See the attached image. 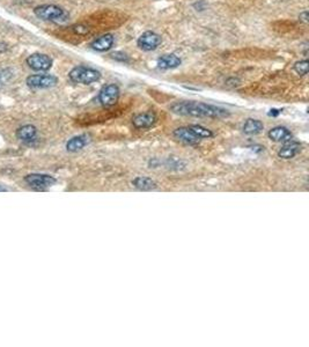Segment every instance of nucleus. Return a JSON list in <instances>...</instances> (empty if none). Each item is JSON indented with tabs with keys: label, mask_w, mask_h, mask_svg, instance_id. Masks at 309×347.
<instances>
[{
	"label": "nucleus",
	"mask_w": 309,
	"mask_h": 347,
	"mask_svg": "<svg viewBox=\"0 0 309 347\" xmlns=\"http://www.w3.org/2000/svg\"><path fill=\"white\" fill-rule=\"evenodd\" d=\"M170 110L176 115L191 116V117H207V118H225L229 116L228 110L220 107L207 105L203 102L183 101L176 102L170 107Z\"/></svg>",
	"instance_id": "obj_1"
},
{
	"label": "nucleus",
	"mask_w": 309,
	"mask_h": 347,
	"mask_svg": "<svg viewBox=\"0 0 309 347\" xmlns=\"http://www.w3.org/2000/svg\"><path fill=\"white\" fill-rule=\"evenodd\" d=\"M70 79L75 84L91 85L101 79V73L98 70L86 66H77L69 73Z\"/></svg>",
	"instance_id": "obj_2"
},
{
	"label": "nucleus",
	"mask_w": 309,
	"mask_h": 347,
	"mask_svg": "<svg viewBox=\"0 0 309 347\" xmlns=\"http://www.w3.org/2000/svg\"><path fill=\"white\" fill-rule=\"evenodd\" d=\"M35 15L44 21H64L67 14L62 7L56 5H41L34 9Z\"/></svg>",
	"instance_id": "obj_3"
},
{
	"label": "nucleus",
	"mask_w": 309,
	"mask_h": 347,
	"mask_svg": "<svg viewBox=\"0 0 309 347\" xmlns=\"http://www.w3.org/2000/svg\"><path fill=\"white\" fill-rule=\"evenodd\" d=\"M121 91L120 87L115 84H109L100 91L99 93V102L101 103L103 107L106 108H110L116 105L118 102V99H120Z\"/></svg>",
	"instance_id": "obj_4"
},
{
	"label": "nucleus",
	"mask_w": 309,
	"mask_h": 347,
	"mask_svg": "<svg viewBox=\"0 0 309 347\" xmlns=\"http://www.w3.org/2000/svg\"><path fill=\"white\" fill-rule=\"evenodd\" d=\"M28 87L34 89H45L55 87L58 82V79L51 74H33L27 78Z\"/></svg>",
	"instance_id": "obj_5"
},
{
	"label": "nucleus",
	"mask_w": 309,
	"mask_h": 347,
	"mask_svg": "<svg viewBox=\"0 0 309 347\" xmlns=\"http://www.w3.org/2000/svg\"><path fill=\"white\" fill-rule=\"evenodd\" d=\"M24 181L30 188L37 189V190L52 187L57 182L55 177L46 174H29L24 177Z\"/></svg>",
	"instance_id": "obj_6"
},
{
	"label": "nucleus",
	"mask_w": 309,
	"mask_h": 347,
	"mask_svg": "<svg viewBox=\"0 0 309 347\" xmlns=\"http://www.w3.org/2000/svg\"><path fill=\"white\" fill-rule=\"evenodd\" d=\"M161 43H162V37L154 31H145L140 35L137 41L138 46L144 51H153L157 49Z\"/></svg>",
	"instance_id": "obj_7"
},
{
	"label": "nucleus",
	"mask_w": 309,
	"mask_h": 347,
	"mask_svg": "<svg viewBox=\"0 0 309 347\" xmlns=\"http://www.w3.org/2000/svg\"><path fill=\"white\" fill-rule=\"evenodd\" d=\"M27 64L31 70L44 72L49 71L52 66V59L44 53H34L27 58Z\"/></svg>",
	"instance_id": "obj_8"
},
{
	"label": "nucleus",
	"mask_w": 309,
	"mask_h": 347,
	"mask_svg": "<svg viewBox=\"0 0 309 347\" xmlns=\"http://www.w3.org/2000/svg\"><path fill=\"white\" fill-rule=\"evenodd\" d=\"M156 115L152 112L138 114L132 118V125L138 130H145V128L152 127L156 123Z\"/></svg>",
	"instance_id": "obj_9"
},
{
	"label": "nucleus",
	"mask_w": 309,
	"mask_h": 347,
	"mask_svg": "<svg viewBox=\"0 0 309 347\" xmlns=\"http://www.w3.org/2000/svg\"><path fill=\"white\" fill-rule=\"evenodd\" d=\"M174 137L177 140L184 142L186 145H197L200 141V139L190 130L188 126H181L172 132Z\"/></svg>",
	"instance_id": "obj_10"
},
{
	"label": "nucleus",
	"mask_w": 309,
	"mask_h": 347,
	"mask_svg": "<svg viewBox=\"0 0 309 347\" xmlns=\"http://www.w3.org/2000/svg\"><path fill=\"white\" fill-rule=\"evenodd\" d=\"M115 42V37L113 34H104L102 36L95 38L94 41L91 43V48L95 51L99 52H106L113 48Z\"/></svg>",
	"instance_id": "obj_11"
},
{
	"label": "nucleus",
	"mask_w": 309,
	"mask_h": 347,
	"mask_svg": "<svg viewBox=\"0 0 309 347\" xmlns=\"http://www.w3.org/2000/svg\"><path fill=\"white\" fill-rule=\"evenodd\" d=\"M303 148V145L298 141H287V144L283 146L278 151V156L280 159L290 160L293 159L294 156L298 155Z\"/></svg>",
	"instance_id": "obj_12"
},
{
	"label": "nucleus",
	"mask_w": 309,
	"mask_h": 347,
	"mask_svg": "<svg viewBox=\"0 0 309 347\" xmlns=\"http://www.w3.org/2000/svg\"><path fill=\"white\" fill-rule=\"evenodd\" d=\"M268 137L275 142H287L292 140L293 134L289 128L285 126H276L269 131Z\"/></svg>",
	"instance_id": "obj_13"
},
{
	"label": "nucleus",
	"mask_w": 309,
	"mask_h": 347,
	"mask_svg": "<svg viewBox=\"0 0 309 347\" xmlns=\"http://www.w3.org/2000/svg\"><path fill=\"white\" fill-rule=\"evenodd\" d=\"M182 64V60L178 56L174 55V53H167V55L161 56L157 59V66L161 70H171L176 69Z\"/></svg>",
	"instance_id": "obj_14"
},
{
	"label": "nucleus",
	"mask_w": 309,
	"mask_h": 347,
	"mask_svg": "<svg viewBox=\"0 0 309 347\" xmlns=\"http://www.w3.org/2000/svg\"><path fill=\"white\" fill-rule=\"evenodd\" d=\"M88 144H89L88 135L80 134V135H77V137L71 138L70 140L66 142V149L67 152L77 153L79 151H81L82 148H85Z\"/></svg>",
	"instance_id": "obj_15"
},
{
	"label": "nucleus",
	"mask_w": 309,
	"mask_h": 347,
	"mask_svg": "<svg viewBox=\"0 0 309 347\" xmlns=\"http://www.w3.org/2000/svg\"><path fill=\"white\" fill-rule=\"evenodd\" d=\"M242 130H243L244 133L248 134V135H255V134L261 133V132L264 130V124L258 119L248 118V119L244 121Z\"/></svg>",
	"instance_id": "obj_16"
},
{
	"label": "nucleus",
	"mask_w": 309,
	"mask_h": 347,
	"mask_svg": "<svg viewBox=\"0 0 309 347\" xmlns=\"http://www.w3.org/2000/svg\"><path fill=\"white\" fill-rule=\"evenodd\" d=\"M36 134H37V128H36L34 125H30V124L23 125V126H21L16 132L17 138L24 142L33 141L36 138Z\"/></svg>",
	"instance_id": "obj_17"
},
{
	"label": "nucleus",
	"mask_w": 309,
	"mask_h": 347,
	"mask_svg": "<svg viewBox=\"0 0 309 347\" xmlns=\"http://www.w3.org/2000/svg\"><path fill=\"white\" fill-rule=\"evenodd\" d=\"M132 184H134L135 188L139 189V190H153V189L156 188L155 181H153L152 178L146 177V176H139L136 177L134 181H132Z\"/></svg>",
	"instance_id": "obj_18"
},
{
	"label": "nucleus",
	"mask_w": 309,
	"mask_h": 347,
	"mask_svg": "<svg viewBox=\"0 0 309 347\" xmlns=\"http://www.w3.org/2000/svg\"><path fill=\"white\" fill-rule=\"evenodd\" d=\"M188 127L200 139V140H202V139H210L213 137V132L208 130L207 127L202 126V125L192 124V125H189Z\"/></svg>",
	"instance_id": "obj_19"
},
{
	"label": "nucleus",
	"mask_w": 309,
	"mask_h": 347,
	"mask_svg": "<svg viewBox=\"0 0 309 347\" xmlns=\"http://www.w3.org/2000/svg\"><path fill=\"white\" fill-rule=\"evenodd\" d=\"M294 71H296L299 76H306V74H308V71H309L308 60L307 59L300 60V62L294 64Z\"/></svg>",
	"instance_id": "obj_20"
},
{
	"label": "nucleus",
	"mask_w": 309,
	"mask_h": 347,
	"mask_svg": "<svg viewBox=\"0 0 309 347\" xmlns=\"http://www.w3.org/2000/svg\"><path fill=\"white\" fill-rule=\"evenodd\" d=\"M110 57L113 59L115 60H117V62H121V63H129V57L125 55V53L123 52H120V51H116V52H113L110 55Z\"/></svg>",
	"instance_id": "obj_21"
},
{
	"label": "nucleus",
	"mask_w": 309,
	"mask_h": 347,
	"mask_svg": "<svg viewBox=\"0 0 309 347\" xmlns=\"http://www.w3.org/2000/svg\"><path fill=\"white\" fill-rule=\"evenodd\" d=\"M73 30L74 33H77L79 35H85L88 33V28L86 26H82V24H78V26L73 27Z\"/></svg>",
	"instance_id": "obj_22"
},
{
	"label": "nucleus",
	"mask_w": 309,
	"mask_h": 347,
	"mask_svg": "<svg viewBox=\"0 0 309 347\" xmlns=\"http://www.w3.org/2000/svg\"><path fill=\"white\" fill-rule=\"evenodd\" d=\"M308 19H309V14H308V10H304L303 13H300V15H299V20L301 21V22H304V23H308Z\"/></svg>",
	"instance_id": "obj_23"
},
{
	"label": "nucleus",
	"mask_w": 309,
	"mask_h": 347,
	"mask_svg": "<svg viewBox=\"0 0 309 347\" xmlns=\"http://www.w3.org/2000/svg\"><path fill=\"white\" fill-rule=\"evenodd\" d=\"M7 50H8V45L6 44V43H2V42H0V53H2V52H6Z\"/></svg>",
	"instance_id": "obj_24"
},
{
	"label": "nucleus",
	"mask_w": 309,
	"mask_h": 347,
	"mask_svg": "<svg viewBox=\"0 0 309 347\" xmlns=\"http://www.w3.org/2000/svg\"><path fill=\"white\" fill-rule=\"evenodd\" d=\"M279 114H280L279 110L274 109V110H271V113H269V116H277V115H279Z\"/></svg>",
	"instance_id": "obj_25"
},
{
	"label": "nucleus",
	"mask_w": 309,
	"mask_h": 347,
	"mask_svg": "<svg viewBox=\"0 0 309 347\" xmlns=\"http://www.w3.org/2000/svg\"><path fill=\"white\" fill-rule=\"evenodd\" d=\"M6 191H8V190H7L6 188H3L2 185H0V192H6Z\"/></svg>",
	"instance_id": "obj_26"
},
{
	"label": "nucleus",
	"mask_w": 309,
	"mask_h": 347,
	"mask_svg": "<svg viewBox=\"0 0 309 347\" xmlns=\"http://www.w3.org/2000/svg\"><path fill=\"white\" fill-rule=\"evenodd\" d=\"M0 79H1V73H0Z\"/></svg>",
	"instance_id": "obj_27"
}]
</instances>
